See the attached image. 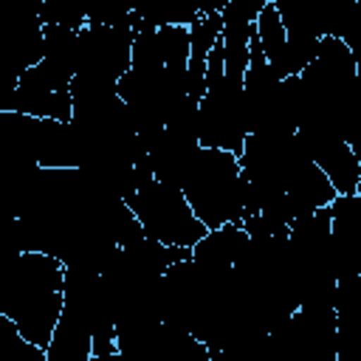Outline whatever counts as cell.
Here are the masks:
<instances>
[{
	"mask_svg": "<svg viewBox=\"0 0 361 361\" xmlns=\"http://www.w3.org/2000/svg\"><path fill=\"white\" fill-rule=\"evenodd\" d=\"M133 23L124 25H99L87 23L79 31V54H76V76L118 85L124 73L133 68Z\"/></svg>",
	"mask_w": 361,
	"mask_h": 361,
	"instance_id": "obj_6",
	"label": "cell"
},
{
	"mask_svg": "<svg viewBox=\"0 0 361 361\" xmlns=\"http://www.w3.org/2000/svg\"><path fill=\"white\" fill-rule=\"evenodd\" d=\"M65 310V265L39 251H17L0 276V316L37 347H48Z\"/></svg>",
	"mask_w": 361,
	"mask_h": 361,
	"instance_id": "obj_1",
	"label": "cell"
},
{
	"mask_svg": "<svg viewBox=\"0 0 361 361\" xmlns=\"http://www.w3.org/2000/svg\"><path fill=\"white\" fill-rule=\"evenodd\" d=\"M127 206L138 217L144 234L149 240L164 243V245L195 248L209 234V228L195 217V212L186 203L183 192L172 189V186H166L161 180L144 183Z\"/></svg>",
	"mask_w": 361,
	"mask_h": 361,
	"instance_id": "obj_4",
	"label": "cell"
},
{
	"mask_svg": "<svg viewBox=\"0 0 361 361\" xmlns=\"http://www.w3.org/2000/svg\"><path fill=\"white\" fill-rule=\"evenodd\" d=\"M336 361H361V338L347 327H338L336 333Z\"/></svg>",
	"mask_w": 361,
	"mask_h": 361,
	"instance_id": "obj_16",
	"label": "cell"
},
{
	"mask_svg": "<svg viewBox=\"0 0 361 361\" xmlns=\"http://www.w3.org/2000/svg\"><path fill=\"white\" fill-rule=\"evenodd\" d=\"M73 73L62 71L51 62H39L14 76L8 96L0 102V113H20L42 121H71L73 118V96H71Z\"/></svg>",
	"mask_w": 361,
	"mask_h": 361,
	"instance_id": "obj_5",
	"label": "cell"
},
{
	"mask_svg": "<svg viewBox=\"0 0 361 361\" xmlns=\"http://www.w3.org/2000/svg\"><path fill=\"white\" fill-rule=\"evenodd\" d=\"M265 0H231L223 3V31H220V45L226 56V76L234 82L245 79L248 59H251V39L257 31V17L262 11Z\"/></svg>",
	"mask_w": 361,
	"mask_h": 361,
	"instance_id": "obj_8",
	"label": "cell"
},
{
	"mask_svg": "<svg viewBox=\"0 0 361 361\" xmlns=\"http://www.w3.org/2000/svg\"><path fill=\"white\" fill-rule=\"evenodd\" d=\"M133 68L135 71H161L164 68V42L158 28H141L133 39Z\"/></svg>",
	"mask_w": 361,
	"mask_h": 361,
	"instance_id": "obj_13",
	"label": "cell"
},
{
	"mask_svg": "<svg viewBox=\"0 0 361 361\" xmlns=\"http://www.w3.org/2000/svg\"><path fill=\"white\" fill-rule=\"evenodd\" d=\"M180 192L192 206L195 217L209 231L223 226H240L245 217L243 166H240V158L226 149L200 147Z\"/></svg>",
	"mask_w": 361,
	"mask_h": 361,
	"instance_id": "obj_2",
	"label": "cell"
},
{
	"mask_svg": "<svg viewBox=\"0 0 361 361\" xmlns=\"http://www.w3.org/2000/svg\"><path fill=\"white\" fill-rule=\"evenodd\" d=\"M296 133H299L310 161L327 175L333 189L338 195H355L361 166H358L353 147L327 124H302Z\"/></svg>",
	"mask_w": 361,
	"mask_h": 361,
	"instance_id": "obj_7",
	"label": "cell"
},
{
	"mask_svg": "<svg viewBox=\"0 0 361 361\" xmlns=\"http://www.w3.org/2000/svg\"><path fill=\"white\" fill-rule=\"evenodd\" d=\"M45 353L48 361H93V336L76 313L62 310Z\"/></svg>",
	"mask_w": 361,
	"mask_h": 361,
	"instance_id": "obj_11",
	"label": "cell"
},
{
	"mask_svg": "<svg viewBox=\"0 0 361 361\" xmlns=\"http://www.w3.org/2000/svg\"><path fill=\"white\" fill-rule=\"evenodd\" d=\"M138 14L155 25V28H166V25H186L192 28L200 17V8H183V6H164V8H138Z\"/></svg>",
	"mask_w": 361,
	"mask_h": 361,
	"instance_id": "obj_15",
	"label": "cell"
},
{
	"mask_svg": "<svg viewBox=\"0 0 361 361\" xmlns=\"http://www.w3.org/2000/svg\"><path fill=\"white\" fill-rule=\"evenodd\" d=\"M0 361H48V353L23 338L11 319L0 316Z\"/></svg>",
	"mask_w": 361,
	"mask_h": 361,
	"instance_id": "obj_12",
	"label": "cell"
},
{
	"mask_svg": "<svg viewBox=\"0 0 361 361\" xmlns=\"http://www.w3.org/2000/svg\"><path fill=\"white\" fill-rule=\"evenodd\" d=\"M288 206H290V217L299 220L305 214H313L319 209H327L333 206V200L338 197V192L333 189V183L327 180V175L313 164L307 161L290 180H288Z\"/></svg>",
	"mask_w": 361,
	"mask_h": 361,
	"instance_id": "obj_10",
	"label": "cell"
},
{
	"mask_svg": "<svg viewBox=\"0 0 361 361\" xmlns=\"http://www.w3.org/2000/svg\"><path fill=\"white\" fill-rule=\"evenodd\" d=\"M37 14H39L42 25H62L71 31H82L87 25V11L62 6V3H42V6H37Z\"/></svg>",
	"mask_w": 361,
	"mask_h": 361,
	"instance_id": "obj_14",
	"label": "cell"
},
{
	"mask_svg": "<svg viewBox=\"0 0 361 361\" xmlns=\"http://www.w3.org/2000/svg\"><path fill=\"white\" fill-rule=\"evenodd\" d=\"M245 138H248V121H245L243 82L226 76L223 45L217 42L206 62V96L200 102V147L226 149L240 158Z\"/></svg>",
	"mask_w": 361,
	"mask_h": 361,
	"instance_id": "obj_3",
	"label": "cell"
},
{
	"mask_svg": "<svg viewBox=\"0 0 361 361\" xmlns=\"http://www.w3.org/2000/svg\"><path fill=\"white\" fill-rule=\"evenodd\" d=\"M245 245H248V234L243 226H223V228L209 231L192 248V259L212 282L226 285L234 276V262Z\"/></svg>",
	"mask_w": 361,
	"mask_h": 361,
	"instance_id": "obj_9",
	"label": "cell"
},
{
	"mask_svg": "<svg viewBox=\"0 0 361 361\" xmlns=\"http://www.w3.org/2000/svg\"><path fill=\"white\" fill-rule=\"evenodd\" d=\"M350 147H353V152H355V158H358V166H361V135H358ZM358 192H361V175H358Z\"/></svg>",
	"mask_w": 361,
	"mask_h": 361,
	"instance_id": "obj_17",
	"label": "cell"
}]
</instances>
